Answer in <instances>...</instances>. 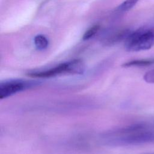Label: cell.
Masks as SVG:
<instances>
[{
    "label": "cell",
    "instance_id": "8992f818",
    "mask_svg": "<svg viewBox=\"0 0 154 154\" xmlns=\"http://www.w3.org/2000/svg\"><path fill=\"white\" fill-rule=\"evenodd\" d=\"M34 45L38 50H44L47 48L49 45V41L47 38L43 35H37L34 38Z\"/></svg>",
    "mask_w": 154,
    "mask_h": 154
},
{
    "label": "cell",
    "instance_id": "277c9868",
    "mask_svg": "<svg viewBox=\"0 0 154 154\" xmlns=\"http://www.w3.org/2000/svg\"><path fill=\"white\" fill-rule=\"evenodd\" d=\"M39 82L21 79H8L0 84V99H6L15 94L37 85Z\"/></svg>",
    "mask_w": 154,
    "mask_h": 154
},
{
    "label": "cell",
    "instance_id": "3957f363",
    "mask_svg": "<svg viewBox=\"0 0 154 154\" xmlns=\"http://www.w3.org/2000/svg\"><path fill=\"white\" fill-rule=\"evenodd\" d=\"M154 45V27L143 26L129 34L125 40V48L129 52L150 49Z\"/></svg>",
    "mask_w": 154,
    "mask_h": 154
},
{
    "label": "cell",
    "instance_id": "ba28073f",
    "mask_svg": "<svg viewBox=\"0 0 154 154\" xmlns=\"http://www.w3.org/2000/svg\"><path fill=\"white\" fill-rule=\"evenodd\" d=\"M100 29L99 25H94L88 29L84 34L82 36L83 40H88L93 37L99 31Z\"/></svg>",
    "mask_w": 154,
    "mask_h": 154
},
{
    "label": "cell",
    "instance_id": "5b68a950",
    "mask_svg": "<svg viewBox=\"0 0 154 154\" xmlns=\"http://www.w3.org/2000/svg\"><path fill=\"white\" fill-rule=\"evenodd\" d=\"M154 64V58L150 59L135 60L124 63L122 66L125 67H144Z\"/></svg>",
    "mask_w": 154,
    "mask_h": 154
},
{
    "label": "cell",
    "instance_id": "6da1fadb",
    "mask_svg": "<svg viewBox=\"0 0 154 154\" xmlns=\"http://www.w3.org/2000/svg\"><path fill=\"white\" fill-rule=\"evenodd\" d=\"M102 140L110 146H137L154 142V131L144 124H134L105 132Z\"/></svg>",
    "mask_w": 154,
    "mask_h": 154
},
{
    "label": "cell",
    "instance_id": "52a82bcc",
    "mask_svg": "<svg viewBox=\"0 0 154 154\" xmlns=\"http://www.w3.org/2000/svg\"><path fill=\"white\" fill-rule=\"evenodd\" d=\"M139 0H125L116 8V11L123 13L130 10L132 8Z\"/></svg>",
    "mask_w": 154,
    "mask_h": 154
},
{
    "label": "cell",
    "instance_id": "7a4b0ae2",
    "mask_svg": "<svg viewBox=\"0 0 154 154\" xmlns=\"http://www.w3.org/2000/svg\"><path fill=\"white\" fill-rule=\"evenodd\" d=\"M85 70L84 62L80 59H75L48 69L31 72L28 75L34 78H49L64 75H81L84 73Z\"/></svg>",
    "mask_w": 154,
    "mask_h": 154
}]
</instances>
